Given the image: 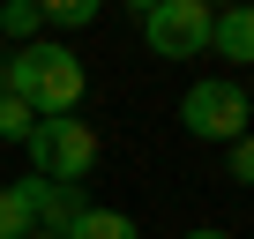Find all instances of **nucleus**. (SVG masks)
<instances>
[{
    "instance_id": "nucleus-9",
    "label": "nucleus",
    "mask_w": 254,
    "mask_h": 239,
    "mask_svg": "<svg viewBox=\"0 0 254 239\" xmlns=\"http://www.w3.org/2000/svg\"><path fill=\"white\" fill-rule=\"evenodd\" d=\"M38 30H45L38 0H0V38H8V45H30Z\"/></svg>"
},
{
    "instance_id": "nucleus-16",
    "label": "nucleus",
    "mask_w": 254,
    "mask_h": 239,
    "mask_svg": "<svg viewBox=\"0 0 254 239\" xmlns=\"http://www.w3.org/2000/svg\"><path fill=\"white\" fill-rule=\"evenodd\" d=\"M202 8H209V0H202ZM217 8H232V0H217Z\"/></svg>"
},
{
    "instance_id": "nucleus-15",
    "label": "nucleus",
    "mask_w": 254,
    "mask_h": 239,
    "mask_svg": "<svg viewBox=\"0 0 254 239\" xmlns=\"http://www.w3.org/2000/svg\"><path fill=\"white\" fill-rule=\"evenodd\" d=\"M247 120H254V82H247Z\"/></svg>"
},
{
    "instance_id": "nucleus-4",
    "label": "nucleus",
    "mask_w": 254,
    "mask_h": 239,
    "mask_svg": "<svg viewBox=\"0 0 254 239\" xmlns=\"http://www.w3.org/2000/svg\"><path fill=\"white\" fill-rule=\"evenodd\" d=\"M209 23H217V8H202V0H165V8L142 15V45L157 60H202L209 53Z\"/></svg>"
},
{
    "instance_id": "nucleus-11",
    "label": "nucleus",
    "mask_w": 254,
    "mask_h": 239,
    "mask_svg": "<svg viewBox=\"0 0 254 239\" xmlns=\"http://www.w3.org/2000/svg\"><path fill=\"white\" fill-rule=\"evenodd\" d=\"M30 127H38V112H30L23 97H0V142H15V150H23Z\"/></svg>"
},
{
    "instance_id": "nucleus-2",
    "label": "nucleus",
    "mask_w": 254,
    "mask_h": 239,
    "mask_svg": "<svg viewBox=\"0 0 254 239\" xmlns=\"http://www.w3.org/2000/svg\"><path fill=\"white\" fill-rule=\"evenodd\" d=\"M180 127L194 135V142H239V135H254V120H247V82H232V75H202V82H187V97H180Z\"/></svg>"
},
{
    "instance_id": "nucleus-10",
    "label": "nucleus",
    "mask_w": 254,
    "mask_h": 239,
    "mask_svg": "<svg viewBox=\"0 0 254 239\" xmlns=\"http://www.w3.org/2000/svg\"><path fill=\"white\" fill-rule=\"evenodd\" d=\"M97 8H105V0H38L45 30H90V23H97Z\"/></svg>"
},
{
    "instance_id": "nucleus-7",
    "label": "nucleus",
    "mask_w": 254,
    "mask_h": 239,
    "mask_svg": "<svg viewBox=\"0 0 254 239\" xmlns=\"http://www.w3.org/2000/svg\"><path fill=\"white\" fill-rule=\"evenodd\" d=\"M82 209H90V187H75V179H45V194H38V232L67 239Z\"/></svg>"
},
{
    "instance_id": "nucleus-5",
    "label": "nucleus",
    "mask_w": 254,
    "mask_h": 239,
    "mask_svg": "<svg viewBox=\"0 0 254 239\" xmlns=\"http://www.w3.org/2000/svg\"><path fill=\"white\" fill-rule=\"evenodd\" d=\"M38 194H45L38 172L0 179V239H30V232H38Z\"/></svg>"
},
{
    "instance_id": "nucleus-17",
    "label": "nucleus",
    "mask_w": 254,
    "mask_h": 239,
    "mask_svg": "<svg viewBox=\"0 0 254 239\" xmlns=\"http://www.w3.org/2000/svg\"><path fill=\"white\" fill-rule=\"evenodd\" d=\"M30 239H53V232H30Z\"/></svg>"
},
{
    "instance_id": "nucleus-6",
    "label": "nucleus",
    "mask_w": 254,
    "mask_h": 239,
    "mask_svg": "<svg viewBox=\"0 0 254 239\" xmlns=\"http://www.w3.org/2000/svg\"><path fill=\"white\" fill-rule=\"evenodd\" d=\"M209 53H217V60H254V0L217 8V23H209Z\"/></svg>"
},
{
    "instance_id": "nucleus-14",
    "label": "nucleus",
    "mask_w": 254,
    "mask_h": 239,
    "mask_svg": "<svg viewBox=\"0 0 254 239\" xmlns=\"http://www.w3.org/2000/svg\"><path fill=\"white\" fill-rule=\"evenodd\" d=\"M120 8H135V15H150V8H165V0H120Z\"/></svg>"
},
{
    "instance_id": "nucleus-12",
    "label": "nucleus",
    "mask_w": 254,
    "mask_h": 239,
    "mask_svg": "<svg viewBox=\"0 0 254 239\" xmlns=\"http://www.w3.org/2000/svg\"><path fill=\"white\" fill-rule=\"evenodd\" d=\"M224 172H232V187H254V135L224 142Z\"/></svg>"
},
{
    "instance_id": "nucleus-8",
    "label": "nucleus",
    "mask_w": 254,
    "mask_h": 239,
    "mask_svg": "<svg viewBox=\"0 0 254 239\" xmlns=\"http://www.w3.org/2000/svg\"><path fill=\"white\" fill-rule=\"evenodd\" d=\"M67 239H142V224L127 217V209H105V202H90L82 217H75V232Z\"/></svg>"
},
{
    "instance_id": "nucleus-3",
    "label": "nucleus",
    "mask_w": 254,
    "mask_h": 239,
    "mask_svg": "<svg viewBox=\"0 0 254 239\" xmlns=\"http://www.w3.org/2000/svg\"><path fill=\"white\" fill-rule=\"evenodd\" d=\"M23 157H30V172L38 179H90L97 172V127H90V120H38V127H30V142H23Z\"/></svg>"
},
{
    "instance_id": "nucleus-1",
    "label": "nucleus",
    "mask_w": 254,
    "mask_h": 239,
    "mask_svg": "<svg viewBox=\"0 0 254 239\" xmlns=\"http://www.w3.org/2000/svg\"><path fill=\"white\" fill-rule=\"evenodd\" d=\"M82 90H90V67L75 45L60 38H30L15 53H0V97H23L38 120H67L82 112Z\"/></svg>"
},
{
    "instance_id": "nucleus-13",
    "label": "nucleus",
    "mask_w": 254,
    "mask_h": 239,
    "mask_svg": "<svg viewBox=\"0 0 254 239\" xmlns=\"http://www.w3.org/2000/svg\"><path fill=\"white\" fill-rule=\"evenodd\" d=\"M180 239H232L224 224H194V232H180Z\"/></svg>"
}]
</instances>
